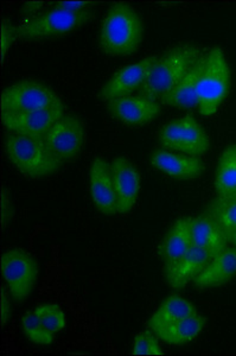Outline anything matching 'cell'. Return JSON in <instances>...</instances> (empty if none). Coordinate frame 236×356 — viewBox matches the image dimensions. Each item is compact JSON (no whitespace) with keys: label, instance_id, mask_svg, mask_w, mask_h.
<instances>
[{"label":"cell","instance_id":"1","mask_svg":"<svg viewBox=\"0 0 236 356\" xmlns=\"http://www.w3.org/2000/svg\"><path fill=\"white\" fill-rule=\"evenodd\" d=\"M144 40V22L127 3L110 5L101 22L99 47L110 57H127L138 51Z\"/></svg>","mask_w":236,"mask_h":356},{"label":"cell","instance_id":"2","mask_svg":"<svg viewBox=\"0 0 236 356\" xmlns=\"http://www.w3.org/2000/svg\"><path fill=\"white\" fill-rule=\"evenodd\" d=\"M203 54L197 45L180 44L159 55L139 94L159 102L185 76Z\"/></svg>","mask_w":236,"mask_h":356},{"label":"cell","instance_id":"3","mask_svg":"<svg viewBox=\"0 0 236 356\" xmlns=\"http://www.w3.org/2000/svg\"><path fill=\"white\" fill-rule=\"evenodd\" d=\"M4 146L8 161L25 177L33 179L49 177L63 165L44 140L8 134L5 136Z\"/></svg>","mask_w":236,"mask_h":356},{"label":"cell","instance_id":"4","mask_svg":"<svg viewBox=\"0 0 236 356\" xmlns=\"http://www.w3.org/2000/svg\"><path fill=\"white\" fill-rule=\"evenodd\" d=\"M232 83L230 68L224 51L210 49L197 86V110L202 117H212L227 97Z\"/></svg>","mask_w":236,"mask_h":356},{"label":"cell","instance_id":"5","mask_svg":"<svg viewBox=\"0 0 236 356\" xmlns=\"http://www.w3.org/2000/svg\"><path fill=\"white\" fill-rule=\"evenodd\" d=\"M94 17L93 8L83 13H69L51 8L48 11L26 18L18 25V38L25 41L60 38L88 24Z\"/></svg>","mask_w":236,"mask_h":356},{"label":"cell","instance_id":"6","mask_svg":"<svg viewBox=\"0 0 236 356\" xmlns=\"http://www.w3.org/2000/svg\"><path fill=\"white\" fill-rule=\"evenodd\" d=\"M158 144L165 150L201 157L209 150L210 139L195 118L184 115L159 130Z\"/></svg>","mask_w":236,"mask_h":356},{"label":"cell","instance_id":"7","mask_svg":"<svg viewBox=\"0 0 236 356\" xmlns=\"http://www.w3.org/2000/svg\"><path fill=\"white\" fill-rule=\"evenodd\" d=\"M0 270L10 296L18 303L29 297L40 275L37 260L22 248L5 252L0 259Z\"/></svg>","mask_w":236,"mask_h":356},{"label":"cell","instance_id":"8","mask_svg":"<svg viewBox=\"0 0 236 356\" xmlns=\"http://www.w3.org/2000/svg\"><path fill=\"white\" fill-rule=\"evenodd\" d=\"M53 89L42 82L24 80L8 86L1 93V113H26L45 110L61 104Z\"/></svg>","mask_w":236,"mask_h":356},{"label":"cell","instance_id":"9","mask_svg":"<svg viewBox=\"0 0 236 356\" xmlns=\"http://www.w3.org/2000/svg\"><path fill=\"white\" fill-rule=\"evenodd\" d=\"M65 111V104L61 102L50 108L26 113H0V118L10 134L44 140L53 126L67 114Z\"/></svg>","mask_w":236,"mask_h":356},{"label":"cell","instance_id":"10","mask_svg":"<svg viewBox=\"0 0 236 356\" xmlns=\"http://www.w3.org/2000/svg\"><path fill=\"white\" fill-rule=\"evenodd\" d=\"M44 143L62 163L69 162L78 157L85 146V124L76 115L65 114L47 134Z\"/></svg>","mask_w":236,"mask_h":356},{"label":"cell","instance_id":"11","mask_svg":"<svg viewBox=\"0 0 236 356\" xmlns=\"http://www.w3.org/2000/svg\"><path fill=\"white\" fill-rule=\"evenodd\" d=\"M159 55L144 57L143 60L125 65L117 70L99 92V99L110 102L118 97L132 95L142 88Z\"/></svg>","mask_w":236,"mask_h":356},{"label":"cell","instance_id":"12","mask_svg":"<svg viewBox=\"0 0 236 356\" xmlns=\"http://www.w3.org/2000/svg\"><path fill=\"white\" fill-rule=\"evenodd\" d=\"M106 108L115 120L130 127L149 125L162 113L160 102L140 94L110 100L106 102Z\"/></svg>","mask_w":236,"mask_h":356},{"label":"cell","instance_id":"13","mask_svg":"<svg viewBox=\"0 0 236 356\" xmlns=\"http://www.w3.org/2000/svg\"><path fill=\"white\" fill-rule=\"evenodd\" d=\"M110 171L118 202V214H128L133 211L142 191L140 171L126 157H115L110 162Z\"/></svg>","mask_w":236,"mask_h":356},{"label":"cell","instance_id":"14","mask_svg":"<svg viewBox=\"0 0 236 356\" xmlns=\"http://www.w3.org/2000/svg\"><path fill=\"white\" fill-rule=\"evenodd\" d=\"M90 191L94 206L101 214H118V202L110 163L103 158H95L90 168Z\"/></svg>","mask_w":236,"mask_h":356},{"label":"cell","instance_id":"15","mask_svg":"<svg viewBox=\"0 0 236 356\" xmlns=\"http://www.w3.org/2000/svg\"><path fill=\"white\" fill-rule=\"evenodd\" d=\"M150 164L155 170L179 181L195 179L204 171V163L200 157L176 154L165 149L153 151L150 156Z\"/></svg>","mask_w":236,"mask_h":356},{"label":"cell","instance_id":"16","mask_svg":"<svg viewBox=\"0 0 236 356\" xmlns=\"http://www.w3.org/2000/svg\"><path fill=\"white\" fill-rule=\"evenodd\" d=\"M212 258L214 257L210 253L200 247L192 246L182 259L164 266L167 285L175 291L183 290L187 284L194 282L196 277L203 271L204 267Z\"/></svg>","mask_w":236,"mask_h":356},{"label":"cell","instance_id":"17","mask_svg":"<svg viewBox=\"0 0 236 356\" xmlns=\"http://www.w3.org/2000/svg\"><path fill=\"white\" fill-rule=\"evenodd\" d=\"M207 53L197 60L185 76L167 94L159 99L160 105L170 106L178 110H194L197 108V86L201 74L205 63Z\"/></svg>","mask_w":236,"mask_h":356},{"label":"cell","instance_id":"18","mask_svg":"<svg viewBox=\"0 0 236 356\" xmlns=\"http://www.w3.org/2000/svg\"><path fill=\"white\" fill-rule=\"evenodd\" d=\"M236 277V248H226L215 255L194 280L196 289L217 288Z\"/></svg>","mask_w":236,"mask_h":356},{"label":"cell","instance_id":"19","mask_svg":"<svg viewBox=\"0 0 236 356\" xmlns=\"http://www.w3.org/2000/svg\"><path fill=\"white\" fill-rule=\"evenodd\" d=\"M192 246L190 218H182L172 225L159 245V258L164 265H171L182 259Z\"/></svg>","mask_w":236,"mask_h":356},{"label":"cell","instance_id":"20","mask_svg":"<svg viewBox=\"0 0 236 356\" xmlns=\"http://www.w3.org/2000/svg\"><path fill=\"white\" fill-rule=\"evenodd\" d=\"M192 245L200 247L212 257L227 248V238L217 223L208 215L190 218Z\"/></svg>","mask_w":236,"mask_h":356},{"label":"cell","instance_id":"21","mask_svg":"<svg viewBox=\"0 0 236 356\" xmlns=\"http://www.w3.org/2000/svg\"><path fill=\"white\" fill-rule=\"evenodd\" d=\"M199 314V310L190 300H185L182 296L174 293L169 296L163 303L159 305L155 314L147 321V328L152 332L157 329L163 328L167 325L192 317Z\"/></svg>","mask_w":236,"mask_h":356},{"label":"cell","instance_id":"22","mask_svg":"<svg viewBox=\"0 0 236 356\" xmlns=\"http://www.w3.org/2000/svg\"><path fill=\"white\" fill-rule=\"evenodd\" d=\"M207 318L197 314L163 328L157 329L155 332L159 340L163 341L164 343L178 347L196 340L203 332Z\"/></svg>","mask_w":236,"mask_h":356},{"label":"cell","instance_id":"23","mask_svg":"<svg viewBox=\"0 0 236 356\" xmlns=\"http://www.w3.org/2000/svg\"><path fill=\"white\" fill-rule=\"evenodd\" d=\"M215 191L221 199L236 195V145L227 147L221 156L216 171Z\"/></svg>","mask_w":236,"mask_h":356},{"label":"cell","instance_id":"24","mask_svg":"<svg viewBox=\"0 0 236 356\" xmlns=\"http://www.w3.org/2000/svg\"><path fill=\"white\" fill-rule=\"evenodd\" d=\"M205 215L212 218L224 233L236 229V195L226 199L217 197L209 206Z\"/></svg>","mask_w":236,"mask_h":356},{"label":"cell","instance_id":"25","mask_svg":"<svg viewBox=\"0 0 236 356\" xmlns=\"http://www.w3.org/2000/svg\"><path fill=\"white\" fill-rule=\"evenodd\" d=\"M22 329L28 340L31 341L33 343L40 344V346H48V344L53 343L55 341V336H56L45 328L33 310L26 312L23 316Z\"/></svg>","mask_w":236,"mask_h":356},{"label":"cell","instance_id":"26","mask_svg":"<svg viewBox=\"0 0 236 356\" xmlns=\"http://www.w3.org/2000/svg\"><path fill=\"white\" fill-rule=\"evenodd\" d=\"M45 328L53 334L63 332L67 325V317L63 310L56 304H43L33 309Z\"/></svg>","mask_w":236,"mask_h":356},{"label":"cell","instance_id":"27","mask_svg":"<svg viewBox=\"0 0 236 356\" xmlns=\"http://www.w3.org/2000/svg\"><path fill=\"white\" fill-rule=\"evenodd\" d=\"M130 353L133 355H163L158 336L155 335V332H152L151 329L139 332L138 335L135 336Z\"/></svg>","mask_w":236,"mask_h":356},{"label":"cell","instance_id":"28","mask_svg":"<svg viewBox=\"0 0 236 356\" xmlns=\"http://www.w3.org/2000/svg\"><path fill=\"white\" fill-rule=\"evenodd\" d=\"M18 38V29L16 25L11 24L8 21L1 22L0 28V55H1V63H4L5 56L11 49L13 43Z\"/></svg>","mask_w":236,"mask_h":356},{"label":"cell","instance_id":"29","mask_svg":"<svg viewBox=\"0 0 236 356\" xmlns=\"http://www.w3.org/2000/svg\"><path fill=\"white\" fill-rule=\"evenodd\" d=\"M94 1H58L53 4V8L69 11V13H83L93 8Z\"/></svg>","mask_w":236,"mask_h":356},{"label":"cell","instance_id":"30","mask_svg":"<svg viewBox=\"0 0 236 356\" xmlns=\"http://www.w3.org/2000/svg\"><path fill=\"white\" fill-rule=\"evenodd\" d=\"M1 226L3 228L8 226L12 215V207H11V200L10 195L5 188L1 189Z\"/></svg>","mask_w":236,"mask_h":356},{"label":"cell","instance_id":"31","mask_svg":"<svg viewBox=\"0 0 236 356\" xmlns=\"http://www.w3.org/2000/svg\"><path fill=\"white\" fill-rule=\"evenodd\" d=\"M0 315H1V325L4 327L11 316V303L5 290L1 291V296H0Z\"/></svg>","mask_w":236,"mask_h":356},{"label":"cell","instance_id":"32","mask_svg":"<svg viewBox=\"0 0 236 356\" xmlns=\"http://www.w3.org/2000/svg\"><path fill=\"white\" fill-rule=\"evenodd\" d=\"M43 5H44L43 1H28V3H25L23 5L22 11L25 13V16H28V18H30V17L38 15V11L41 10Z\"/></svg>","mask_w":236,"mask_h":356},{"label":"cell","instance_id":"33","mask_svg":"<svg viewBox=\"0 0 236 356\" xmlns=\"http://www.w3.org/2000/svg\"><path fill=\"white\" fill-rule=\"evenodd\" d=\"M224 235H226V238H227V241H229V243H232L233 245H235L236 246V229L226 232V233H224Z\"/></svg>","mask_w":236,"mask_h":356}]
</instances>
